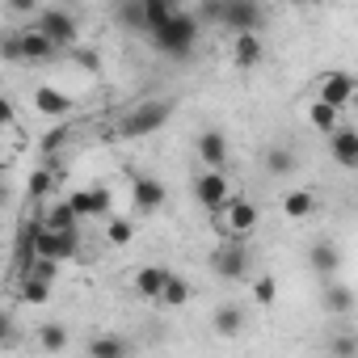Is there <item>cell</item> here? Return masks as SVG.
I'll return each mask as SVG.
<instances>
[{
    "mask_svg": "<svg viewBox=\"0 0 358 358\" xmlns=\"http://www.w3.org/2000/svg\"><path fill=\"white\" fill-rule=\"evenodd\" d=\"M199 30H203L199 13H182V9H173V13L152 30V43H156L164 55H173V59H186V55L194 51V43H199Z\"/></svg>",
    "mask_w": 358,
    "mask_h": 358,
    "instance_id": "obj_1",
    "label": "cell"
},
{
    "mask_svg": "<svg viewBox=\"0 0 358 358\" xmlns=\"http://www.w3.org/2000/svg\"><path fill=\"white\" fill-rule=\"evenodd\" d=\"M169 114H173V101H164V97H148V101H139L135 110H127V114H122L118 135H122V139H143V135H156V131L169 122Z\"/></svg>",
    "mask_w": 358,
    "mask_h": 358,
    "instance_id": "obj_2",
    "label": "cell"
},
{
    "mask_svg": "<svg viewBox=\"0 0 358 358\" xmlns=\"http://www.w3.org/2000/svg\"><path fill=\"white\" fill-rule=\"evenodd\" d=\"M194 199H199L203 211H224V203L232 199V186H228L224 169H203L194 177Z\"/></svg>",
    "mask_w": 358,
    "mask_h": 358,
    "instance_id": "obj_3",
    "label": "cell"
},
{
    "mask_svg": "<svg viewBox=\"0 0 358 358\" xmlns=\"http://www.w3.org/2000/svg\"><path fill=\"white\" fill-rule=\"evenodd\" d=\"M34 26H43V30L55 38L59 51H76V47H80V26H76V17H72L68 9H43Z\"/></svg>",
    "mask_w": 358,
    "mask_h": 358,
    "instance_id": "obj_4",
    "label": "cell"
},
{
    "mask_svg": "<svg viewBox=\"0 0 358 358\" xmlns=\"http://www.w3.org/2000/svg\"><path fill=\"white\" fill-rule=\"evenodd\" d=\"M211 270H215V278H224V282H245V278H249V253H245L241 245H224V249L211 253Z\"/></svg>",
    "mask_w": 358,
    "mask_h": 358,
    "instance_id": "obj_5",
    "label": "cell"
},
{
    "mask_svg": "<svg viewBox=\"0 0 358 358\" xmlns=\"http://www.w3.org/2000/svg\"><path fill=\"white\" fill-rule=\"evenodd\" d=\"M220 220H224V224H220L224 232L245 236V232H253V228H257V203H249V199H236V194H232V199L224 203Z\"/></svg>",
    "mask_w": 358,
    "mask_h": 358,
    "instance_id": "obj_6",
    "label": "cell"
},
{
    "mask_svg": "<svg viewBox=\"0 0 358 358\" xmlns=\"http://www.w3.org/2000/svg\"><path fill=\"white\" fill-rule=\"evenodd\" d=\"M224 26H228L232 34H241V30H262V26H266V9H262V0H228Z\"/></svg>",
    "mask_w": 358,
    "mask_h": 358,
    "instance_id": "obj_7",
    "label": "cell"
},
{
    "mask_svg": "<svg viewBox=\"0 0 358 358\" xmlns=\"http://www.w3.org/2000/svg\"><path fill=\"white\" fill-rule=\"evenodd\" d=\"M131 199H135V211H143V215H156V211L164 207L169 190H164V182H156V177L139 173L135 182H131Z\"/></svg>",
    "mask_w": 358,
    "mask_h": 358,
    "instance_id": "obj_8",
    "label": "cell"
},
{
    "mask_svg": "<svg viewBox=\"0 0 358 358\" xmlns=\"http://www.w3.org/2000/svg\"><path fill=\"white\" fill-rule=\"evenodd\" d=\"M358 93V80L350 76V72H324L320 80H316V97H324V101H333V106H350V97Z\"/></svg>",
    "mask_w": 358,
    "mask_h": 358,
    "instance_id": "obj_9",
    "label": "cell"
},
{
    "mask_svg": "<svg viewBox=\"0 0 358 358\" xmlns=\"http://www.w3.org/2000/svg\"><path fill=\"white\" fill-rule=\"evenodd\" d=\"M34 110H38L43 118H72L76 101H72L64 89H55V85H34Z\"/></svg>",
    "mask_w": 358,
    "mask_h": 358,
    "instance_id": "obj_10",
    "label": "cell"
},
{
    "mask_svg": "<svg viewBox=\"0 0 358 358\" xmlns=\"http://www.w3.org/2000/svg\"><path fill=\"white\" fill-rule=\"evenodd\" d=\"M232 59H236V68H257V64L266 59L262 30H241V34H232Z\"/></svg>",
    "mask_w": 358,
    "mask_h": 358,
    "instance_id": "obj_11",
    "label": "cell"
},
{
    "mask_svg": "<svg viewBox=\"0 0 358 358\" xmlns=\"http://www.w3.org/2000/svg\"><path fill=\"white\" fill-rule=\"evenodd\" d=\"M329 156L341 169H358V127H337L329 135Z\"/></svg>",
    "mask_w": 358,
    "mask_h": 358,
    "instance_id": "obj_12",
    "label": "cell"
},
{
    "mask_svg": "<svg viewBox=\"0 0 358 358\" xmlns=\"http://www.w3.org/2000/svg\"><path fill=\"white\" fill-rule=\"evenodd\" d=\"M22 43H26V64H51V59L59 55L55 38H51L43 26H30V30H22Z\"/></svg>",
    "mask_w": 358,
    "mask_h": 358,
    "instance_id": "obj_13",
    "label": "cell"
},
{
    "mask_svg": "<svg viewBox=\"0 0 358 358\" xmlns=\"http://www.w3.org/2000/svg\"><path fill=\"white\" fill-rule=\"evenodd\" d=\"M308 266H312L320 278H337V270H341V249H337L333 241H316V245L308 249Z\"/></svg>",
    "mask_w": 358,
    "mask_h": 358,
    "instance_id": "obj_14",
    "label": "cell"
},
{
    "mask_svg": "<svg viewBox=\"0 0 358 358\" xmlns=\"http://www.w3.org/2000/svg\"><path fill=\"white\" fill-rule=\"evenodd\" d=\"M199 160L207 169H224L228 164V135L224 131H203L199 135Z\"/></svg>",
    "mask_w": 358,
    "mask_h": 358,
    "instance_id": "obj_15",
    "label": "cell"
},
{
    "mask_svg": "<svg viewBox=\"0 0 358 358\" xmlns=\"http://www.w3.org/2000/svg\"><path fill=\"white\" fill-rule=\"evenodd\" d=\"M164 278H169V270H164V266H143V270H135L131 287H135V295H139V299H160Z\"/></svg>",
    "mask_w": 358,
    "mask_h": 358,
    "instance_id": "obj_16",
    "label": "cell"
},
{
    "mask_svg": "<svg viewBox=\"0 0 358 358\" xmlns=\"http://www.w3.org/2000/svg\"><path fill=\"white\" fill-rule=\"evenodd\" d=\"M308 122L320 131V135H333L337 127H341V106H333V101H324V97H316L312 106H308Z\"/></svg>",
    "mask_w": 358,
    "mask_h": 358,
    "instance_id": "obj_17",
    "label": "cell"
},
{
    "mask_svg": "<svg viewBox=\"0 0 358 358\" xmlns=\"http://www.w3.org/2000/svg\"><path fill=\"white\" fill-rule=\"evenodd\" d=\"M114 17L127 26V30H152V22H148V5L143 0H114Z\"/></svg>",
    "mask_w": 358,
    "mask_h": 358,
    "instance_id": "obj_18",
    "label": "cell"
},
{
    "mask_svg": "<svg viewBox=\"0 0 358 358\" xmlns=\"http://www.w3.org/2000/svg\"><path fill=\"white\" fill-rule=\"evenodd\" d=\"M312 211H316V194H312V190H287V194H282V215H287L291 224L308 220Z\"/></svg>",
    "mask_w": 358,
    "mask_h": 358,
    "instance_id": "obj_19",
    "label": "cell"
},
{
    "mask_svg": "<svg viewBox=\"0 0 358 358\" xmlns=\"http://www.w3.org/2000/svg\"><path fill=\"white\" fill-rule=\"evenodd\" d=\"M320 303H324L329 316H350V312H354V291L341 287V282H329V287L320 291Z\"/></svg>",
    "mask_w": 358,
    "mask_h": 358,
    "instance_id": "obj_20",
    "label": "cell"
},
{
    "mask_svg": "<svg viewBox=\"0 0 358 358\" xmlns=\"http://www.w3.org/2000/svg\"><path fill=\"white\" fill-rule=\"evenodd\" d=\"M211 324H215L220 337H236V333L245 329V308H241V303H220L215 316H211Z\"/></svg>",
    "mask_w": 358,
    "mask_h": 358,
    "instance_id": "obj_21",
    "label": "cell"
},
{
    "mask_svg": "<svg viewBox=\"0 0 358 358\" xmlns=\"http://www.w3.org/2000/svg\"><path fill=\"white\" fill-rule=\"evenodd\" d=\"M190 295H194V287H190L182 274H173V270H169V278H164V291H160V303H169V308H182V303H190Z\"/></svg>",
    "mask_w": 358,
    "mask_h": 358,
    "instance_id": "obj_22",
    "label": "cell"
},
{
    "mask_svg": "<svg viewBox=\"0 0 358 358\" xmlns=\"http://www.w3.org/2000/svg\"><path fill=\"white\" fill-rule=\"evenodd\" d=\"M17 295H22V303H47V299H51V282L38 278V274H22Z\"/></svg>",
    "mask_w": 358,
    "mask_h": 358,
    "instance_id": "obj_23",
    "label": "cell"
},
{
    "mask_svg": "<svg viewBox=\"0 0 358 358\" xmlns=\"http://www.w3.org/2000/svg\"><path fill=\"white\" fill-rule=\"evenodd\" d=\"M266 173L270 177H291L295 173V152L291 148H266Z\"/></svg>",
    "mask_w": 358,
    "mask_h": 358,
    "instance_id": "obj_24",
    "label": "cell"
},
{
    "mask_svg": "<svg viewBox=\"0 0 358 358\" xmlns=\"http://www.w3.org/2000/svg\"><path fill=\"white\" fill-rule=\"evenodd\" d=\"M135 220H122V215H114V220H106V241L114 245V249H127L131 241H135Z\"/></svg>",
    "mask_w": 358,
    "mask_h": 358,
    "instance_id": "obj_25",
    "label": "cell"
},
{
    "mask_svg": "<svg viewBox=\"0 0 358 358\" xmlns=\"http://www.w3.org/2000/svg\"><path fill=\"white\" fill-rule=\"evenodd\" d=\"M38 350L43 354H59V350H68V324H43L38 329Z\"/></svg>",
    "mask_w": 358,
    "mask_h": 358,
    "instance_id": "obj_26",
    "label": "cell"
},
{
    "mask_svg": "<svg viewBox=\"0 0 358 358\" xmlns=\"http://www.w3.org/2000/svg\"><path fill=\"white\" fill-rule=\"evenodd\" d=\"M127 350H131L127 337H114V333H101V337L89 341V354H93V358H122Z\"/></svg>",
    "mask_w": 358,
    "mask_h": 358,
    "instance_id": "obj_27",
    "label": "cell"
},
{
    "mask_svg": "<svg viewBox=\"0 0 358 358\" xmlns=\"http://www.w3.org/2000/svg\"><path fill=\"white\" fill-rule=\"evenodd\" d=\"M51 228H80V215L68 207V199L64 203H55V207H47V215H43Z\"/></svg>",
    "mask_w": 358,
    "mask_h": 358,
    "instance_id": "obj_28",
    "label": "cell"
},
{
    "mask_svg": "<svg viewBox=\"0 0 358 358\" xmlns=\"http://www.w3.org/2000/svg\"><path fill=\"white\" fill-rule=\"evenodd\" d=\"M228 13V0H199V22L203 26H224Z\"/></svg>",
    "mask_w": 358,
    "mask_h": 358,
    "instance_id": "obj_29",
    "label": "cell"
},
{
    "mask_svg": "<svg viewBox=\"0 0 358 358\" xmlns=\"http://www.w3.org/2000/svg\"><path fill=\"white\" fill-rule=\"evenodd\" d=\"M68 139H72V122H55V127H51V131L43 135V143H38V148H43V152L51 156V152H59V148H64Z\"/></svg>",
    "mask_w": 358,
    "mask_h": 358,
    "instance_id": "obj_30",
    "label": "cell"
},
{
    "mask_svg": "<svg viewBox=\"0 0 358 358\" xmlns=\"http://www.w3.org/2000/svg\"><path fill=\"white\" fill-rule=\"evenodd\" d=\"M68 207L80 215V224L93 220V190H68Z\"/></svg>",
    "mask_w": 358,
    "mask_h": 358,
    "instance_id": "obj_31",
    "label": "cell"
},
{
    "mask_svg": "<svg viewBox=\"0 0 358 358\" xmlns=\"http://www.w3.org/2000/svg\"><path fill=\"white\" fill-rule=\"evenodd\" d=\"M0 51H5L9 64H26V43H22V30L5 34V43H0Z\"/></svg>",
    "mask_w": 358,
    "mask_h": 358,
    "instance_id": "obj_32",
    "label": "cell"
},
{
    "mask_svg": "<svg viewBox=\"0 0 358 358\" xmlns=\"http://www.w3.org/2000/svg\"><path fill=\"white\" fill-rule=\"evenodd\" d=\"M51 186H55L51 169H34V173H30V194H34V199H47V194H51Z\"/></svg>",
    "mask_w": 358,
    "mask_h": 358,
    "instance_id": "obj_33",
    "label": "cell"
},
{
    "mask_svg": "<svg viewBox=\"0 0 358 358\" xmlns=\"http://www.w3.org/2000/svg\"><path fill=\"white\" fill-rule=\"evenodd\" d=\"M143 5H148V22H152V30H156V26H160V22L177 9L173 0H143ZM152 30H148V34H152Z\"/></svg>",
    "mask_w": 358,
    "mask_h": 358,
    "instance_id": "obj_34",
    "label": "cell"
},
{
    "mask_svg": "<svg viewBox=\"0 0 358 358\" xmlns=\"http://www.w3.org/2000/svg\"><path fill=\"white\" fill-rule=\"evenodd\" d=\"M274 295H278V278H274V274H266V278L253 282V299H257V303H274Z\"/></svg>",
    "mask_w": 358,
    "mask_h": 358,
    "instance_id": "obj_35",
    "label": "cell"
},
{
    "mask_svg": "<svg viewBox=\"0 0 358 358\" xmlns=\"http://www.w3.org/2000/svg\"><path fill=\"white\" fill-rule=\"evenodd\" d=\"M89 190H93V220L110 215V207H114V194H110L106 186H89Z\"/></svg>",
    "mask_w": 358,
    "mask_h": 358,
    "instance_id": "obj_36",
    "label": "cell"
},
{
    "mask_svg": "<svg viewBox=\"0 0 358 358\" xmlns=\"http://www.w3.org/2000/svg\"><path fill=\"white\" fill-rule=\"evenodd\" d=\"M329 350L341 354V358H350V354H358V337H354V333H337V337L329 341Z\"/></svg>",
    "mask_w": 358,
    "mask_h": 358,
    "instance_id": "obj_37",
    "label": "cell"
},
{
    "mask_svg": "<svg viewBox=\"0 0 358 358\" xmlns=\"http://www.w3.org/2000/svg\"><path fill=\"white\" fill-rule=\"evenodd\" d=\"M85 72H101V59H97V51H89V47H76V51H68Z\"/></svg>",
    "mask_w": 358,
    "mask_h": 358,
    "instance_id": "obj_38",
    "label": "cell"
},
{
    "mask_svg": "<svg viewBox=\"0 0 358 358\" xmlns=\"http://www.w3.org/2000/svg\"><path fill=\"white\" fill-rule=\"evenodd\" d=\"M9 13H13V17H34V13H43V9H38V0H9Z\"/></svg>",
    "mask_w": 358,
    "mask_h": 358,
    "instance_id": "obj_39",
    "label": "cell"
},
{
    "mask_svg": "<svg viewBox=\"0 0 358 358\" xmlns=\"http://www.w3.org/2000/svg\"><path fill=\"white\" fill-rule=\"evenodd\" d=\"M287 5H312V0H287Z\"/></svg>",
    "mask_w": 358,
    "mask_h": 358,
    "instance_id": "obj_40",
    "label": "cell"
}]
</instances>
